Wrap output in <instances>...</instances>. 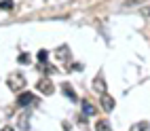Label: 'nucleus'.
<instances>
[{"mask_svg": "<svg viewBox=\"0 0 150 131\" xmlns=\"http://www.w3.org/2000/svg\"><path fill=\"white\" fill-rule=\"evenodd\" d=\"M6 87L11 89V91H15V93H21L25 89V76L21 72H11L6 76Z\"/></svg>", "mask_w": 150, "mask_h": 131, "instance_id": "obj_1", "label": "nucleus"}, {"mask_svg": "<svg viewBox=\"0 0 150 131\" xmlns=\"http://www.w3.org/2000/svg\"><path fill=\"white\" fill-rule=\"evenodd\" d=\"M36 89H38V91H40L42 95H53V91H55V85H53L51 80H49V78L45 76V78H40V80L36 83Z\"/></svg>", "mask_w": 150, "mask_h": 131, "instance_id": "obj_2", "label": "nucleus"}, {"mask_svg": "<svg viewBox=\"0 0 150 131\" xmlns=\"http://www.w3.org/2000/svg\"><path fill=\"white\" fill-rule=\"evenodd\" d=\"M38 102V97L34 95V93H30V91H23L21 95L17 97V106H21V108H25V106H34Z\"/></svg>", "mask_w": 150, "mask_h": 131, "instance_id": "obj_3", "label": "nucleus"}, {"mask_svg": "<svg viewBox=\"0 0 150 131\" xmlns=\"http://www.w3.org/2000/svg\"><path fill=\"white\" fill-rule=\"evenodd\" d=\"M106 89H108V87H106L104 74L99 72V74L95 76V80H93V91H95V93H99V95H104V93H106Z\"/></svg>", "mask_w": 150, "mask_h": 131, "instance_id": "obj_4", "label": "nucleus"}, {"mask_svg": "<svg viewBox=\"0 0 150 131\" xmlns=\"http://www.w3.org/2000/svg\"><path fill=\"white\" fill-rule=\"evenodd\" d=\"M55 55H57V59H59L62 64H68V62H70V47H68V45H62V47L57 49Z\"/></svg>", "mask_w": 150, "mask_h": 131, "instance_id": "obj_5", "label": "nucleus"}, {"mask_svg": "<svg viewBox=\"0 0 150 131\" xmlns=\"http://www.w3.org/2000/svg\"><path fill=\"white\" fill-rule=\"evenodd\" d=\"M102 108L106 110V112H112L114 110V97H110L108 93L102 95Z\"/></svg>", "mask_w": 150, "mask_h": 131, "instance_id": "obj_6", "label": "nucleus"}, {"mask_svg": "<svg viewBox=\"0 0 150 131\" xmlns=\"http://www.w3.org/2000/svg\"><path fill=\"white\" fill-rule=\"evenodd\" d=\"M62 91H64V95H66L68 99H72V102H78V95L74 93V89L70 87L68 83H64V85H62Z\"/></svg>", "mask_w": 150, "mask_h": 131, "instance_id": "obj_7", "label": "nucleus"}, {"mask_svg": "<svg viewBox=\"0 0 150 131\" xmlns=\"http://www.w3.org/2000/svg\"><path fill=\"white\" fill-rule=\"evenodd\" d=\"M110 129H112V127H110V123L106 118H99L95 123V131H110Z\"/></svg>", "mask_w": 150, "mask_h": 131, "instance_id": "obj_8", "label": "nucleus"}, {"mask_svg": "<svg viewBox=\"0 0 150 131\" xmlns=\"http://www.w3.org/2000/svg\"><path fill=\"white\" fill-rule=\"evenodd\" d=\"M83 114H85V116H93V114H95V108L89 104L87 99H83Z\"/></svg>", "mask_w": 150, "mask_h": 131, "instance_id": "obj_9", "label": "nucleus"}, {"mask_svg": "<svg viewBox=\"0 0 150 131\" xmlns=\"http://www.w3.org/2000/svg\"><path fill=\"white\" fill-rule=\"evenodd\" d=\"M36 57H38V64H40V66H45V64L49 62V53L45 51V49H40V51L36 53Z\"/></svg>", "mask_w": 150, "mask_h": 131, "instance_id": "obj_10", "label": "nucleus"}, {"mask_svg": "<svg viewBox=\"0 0 150 131\" xmlns=\"http://www.w3.org/2000/svg\"><path fill=\"white\" fill-rule=\"evenodd\" d=\"M131 131H150V125L146 123V120H142V123H135L131 127Z\"/></svg>", "mask_w": 150, "mask_h": 131, "instance_id": "obj_11", "label": "nucleus"}, {"mask_svg": "<svg viewBox=\"0 0 150 131\" xmlns=\"http://www.w3.org/2000/svg\"><path fill=\"white\" fill-rule=\"evenodd\" d=\"M0 8L2 11H13V0H0Z\"/></svg>", "mask_w": 150, "mask_h": 131, "instance_id": "obj_12", "label": "nucleus"}, {"mask_svg": "<svg viewBox=\"0 0 150 131\" xmlns=\"http://www.w3.org/2000/svg\"><path fill=\"white\" fill-rule=\"evenodd\" d=\"M19 129H23V131H28V129H30V123H28V116H21V118H19Z\"/></svg>", "mask_w": 150, "mask_h": 131, "instance_id": "obj_13", "label": "nucleus"}, {"mask_svg": "<svg viewBox=\"0 0 150 131\" xmlns=\"http://www.w3.org/2000/svg\"><path fill=\"white\" fill-rule=\"evenodd\" d=\"M17 62L23 64V66H28V64H30V55H28V53H21V55L17 57Z\"/></svg>", "mask_w": 150, "mask_h": 131, "instance_id": "obj_14", "label": "nucleus"}, {"mask_svg": "<svg viewBox=\"0 0 150 131\" xmlns=\"http://www.w3.org/2000/svg\"><path fill=\"white\" fill-rule=\"evenodd\" d=\"M0 131H15V129H13V127H2Z\"/></svg>", "mask_w": 150, "mask_h": 131, "instance_id": "obj_15", "label": "nucleus"}]
</instances>
